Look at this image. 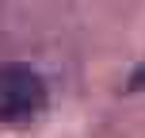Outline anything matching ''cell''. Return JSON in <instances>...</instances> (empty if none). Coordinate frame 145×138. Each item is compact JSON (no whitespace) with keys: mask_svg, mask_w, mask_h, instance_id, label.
Returning <instances> with one entry per match:
<instances>
[{"mask_svg":"<svg viewBox=\"0 0 145 138\" xmlns=\"http://www.w3.org/2000/svg\"><path fill=\"white\" fill-rule=\"evenodd\" d=\"M46 111V81L23 61H0V123L23 127Z\"/></svg>","mask_w":145,"mask_h":138,"instance_id":"obj_1","label":"cell"}]
</instances>
